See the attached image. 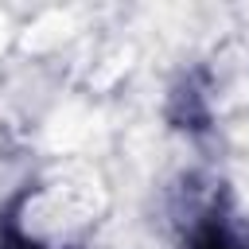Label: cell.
Segmentation results:
<instances>
[{"instance_id": "obj_1", "label": "cell", "mask_w": 249, "mask_h": 249, "mask_svg": "<svg viewBox=\"0 0 249 249\" xmlns=\"http://www.w3.org/2000/svg\"><path fill=\"white\" fill-rule=\"evenodd\" d=\"M187 249H245V241H241L218 214H210V218H202V222L191 230Z\"/></svg>"}]
</instances>
